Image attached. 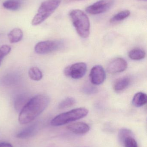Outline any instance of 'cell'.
<instances>
[{"mask_svg":"<svg viewBox=\"0 0 147 147\" xmlns=\"http://www.w3.org/2000/svg\"><path fill=\"white\" fill-rule=\"evenodd\" d=\"M50 102V98L46 94H38L31 98L20 111L19 122L25 124L33 121L47 108Z\"/></svg>","mask_w":147,"mask_h":147,"instance_id":"6da1fadb","label":"cell"},{"mask_svg":"<svg viewBox=\"0 0 147 147\" xmlns=\"http://www.w3.org/2000/svg\"><path fill=\"white\" fill-rule=\"evenodd\" d=\"M70 18L78 34L83 38H86L90 33V23L87 15L80 9L71 10Z\"/></svg>","mask_w":147,"mask_h":147,"instance_id":"7a4b0ae2","label":"cell"},{"mask_svg":"<svg viewBox=\"0 0 147 147\" xmlns=\"http://www.w3.org/2000/svg\"><path fill=\"white\" fill-rule=\"evenodd\" d=\"M61 0H47L41 4L32 21V25L38 26L47 19L58 7Z\"/></svg>","mask_w":147,"mask_h":147,"instance_id":"3957f363","label":"cell"},{"mask_svg":"<svg viewBox=\"0 0 147 147\" xmlns=\"http://www.w3.org/2000/svg\"><path fill=\"white\" fill-rule=\"evenodd\" d=\"M89 111L84 108L73 109L70 111L58 115L52 120L51 124L54 127L62 126L79 120L87 115Z\"/></svg>","mask_w":147,"mask_h":147,"instance_id":"277c9868","label":"cell"},{"mask_svg":"<svg viewBox=\"0 0 147 147\" xmlns=\"http://www.w3.org/2000/svg\"><path fill=\"white\" fill-rule=\"evenodd\" d=\"M63 43L60 40H45L37 43L35 47V51L37 54H48L58 51L63 47Z\"/></svg>","mask_w":147,"mask_h":147,"instance_id":"5b68a950","label":"cell"},{"mask_svg":"<svg viewBox=\"0 0 147 147\" xmlns=\"http://www.w3.org/2000/svg\"><path fill=\"white\" fill-rule=\"evenodd\" d=\"M87 65L84 63H78L66 67L64 70L65 75L74 79L83 78L87 72Z\"/></svg>","mask_w":147,"mask_h":147,"instance_id":"8992f818","label":"cell"},{"mask_svg":"<svg viewBox=\"0 0 147 147\" xmlns=\"http://www.w3.org/2000/svg\"><path fill=\"white\" fill-rule=\"evenodd\" d=\"M114 3V0H99L88 6L85 11L91 15H98L105 13L110 9Z\"/></svg>","mask_w":147,"mask_h":147,"instance_id":"52a82bcc","label":"cell"},{"mask_svg":"<svg viewBox=\"0 0 147 147\" xmlns=\"http://www.w3.org/2000/svg\"><path fill=\"white\" fill-rule=\"evenodd\" d=\"M127 61L122 58L114 59L108 64L107 70L111 74L121 73L126 70L127 68Z\"/></svg>","mask_w":147,"mask_h":147,"instance_id":"ba28073f","label":"cell"},{"mask_svg":"<svg viewBox=\"0 0 147 147\" xmlns=\"http://www.w3.org/2000/svg\"><path fill=\"white\" fill-rule=\"evenodd\" d=\"M89 77L91 84L98 85L104 82L106 78V74L102 66L96 65L91 69Z\"/></svg>","mask_w":147,"mask_h":147,"instance_id":"9c48e42d","label":"cell"},{"mask_svg":"<svg viewBox=\"0 0 147 147\" xmlns=\"http://www.w3.org/2000/svg\"><path fill=\"white\" fill-rule=\"evenodd\" d=\"M67 129L76 134L83 135L88 133L90 130V127L85 123H75L69 124L67 127Z\"/></svg>","mask_w":147,"mask_h":147,"instance_id":"30bf717a","label":"cell"},{"mask_svg":"<svg viewBox=\"0 0 147 147\" xmlns=\"http://www.w3.org/2000/svg\"><path fill=\"white\" fill-rule=\"evenodd\" d=\"M131 80L129 77L119 78L116 80L114 85V90L116 92L123 90L130 84Z\"/></svg>","mask_w":147,"mask_h":147,"instance_id":"8fae6325","label":"cell"},{"mask_svg":"<svg viewBox=\"0 0 147 147\" xmlns=\"http://www.w3.org/2000/svg\"><path fill=\"white\" fill-rule=\"evenodd\" d=\"M23 33L22 30L19 28H14L10 31L8 34V38L9 42L14 44L18 43L23 38Z\"/></svg>","mask_w":147,"mask_h":147,"instance_id":"7c38bea8","label":"cell"},{"mask_svg":"<svg viewBox=\"0 0 147 147\" xmlns=\"http://www.w3.org/2000/svg\"><path fill=\"white\" fill-rule=\"evenodd\" d=\"M37 127L36 124L31 125L18 133L16 135V137L21 139L29 138L35 134L37 131Z\"/></svg>","mask_w":147,"mask_h":147,"instance_id":"4fadbf2b","label":"cell"},{"mask_svg":"<svg viewBox=\"0 0 147 147\" xmlns=\"http://www.w3.org/2000/svg\"><path fill=\"white\" fill-rule=\"evenodd\" d=\"M22 4V0H6L3 3V6L8 10L16 11L20 9Z\"/></svg>","mask_w":147,"mask_h":147,"instance_id":"5bb4252c","label":"cell"},{"mask_svg":"<svg viewBox=\"0 0 147 147\" xmlns=\"http://www.w3.org/2000/svg\"><path fill=\"white\" fill-rule=\"evenodd\" d=\"M147 96L146 93L139 92L134 96L132 100L133 105L136 107H140L146 104Z\"/></svg>","mask_w":147,"mask_h":147,"instance_id":"9a60e30c","label":"cell"},{"mask_svg":"<svg viewBox=\"0 0 147 147\" xmlns=\"http://www.w3.org/2000/svg\"><path fill=\"white\" fill-rule=\"evenodd\" d=\"M25 95L18 96L14 102V108L16 111L20 112L26 104L30 98Z\"/></svg>","mask_w":147,"mask_h":147,"instance_id":"2e32d148","label":"cell"},{"mask_svg":"<svg viewBox=\"0 0 147 147\" xmlns=\"http://www.w3.org/2000/svg\"><path fill=\"white\" fill-rule=\"evenodd\" d=\"M145 51L140 48H136L131 50L129 53V58L133 60H140L143 59L146 57Z\"/></svg>","mask_w":147,"mask_h":147,"instance_id":"e0dca14e","label":"cell"},{"mask_svg":"<svg viewBox=\"0 0 147 147\" xmlns=\"http://www.w3.org/2000/svg\"><path fill=\"white\" fill-rule=\"evenodd\" d=\"M28 76L32 80L39 81L42 78L43 74L39 68L33 67L30 68L28 71Z\"/></svg>","mask_w":147,"mask_h":147,"instance_id":"ac0fdd59","label":"cell"},{"mask_svg":"<svg viewBox=\"0 0 147 147\" xmlns=\"http://www.w3.org/2000/svg\"><path fill=\"white\" fill-rule=\"evenodd\" d=\"M130 12L128 10H123L117 13L111 18L110 20L111 23H115L121 21L129 16Z\"/></svg>","mask_w":147,"mask_h":147,"instance_id":"d6986e66","label":"cell"},{"mask_svg":"<svg viewBox=\"0 0 147 147\" xmlns=\"http://www.w3.org/2000/svg\"><path fill=\"white\" fill-rule=\"evenodd\" d=\"M76 102L75 98L72 97H67L60 102L58 108L60 109H67L74 105Z\"/></svg>","mask_w":147,"mask_h":147,"instance_id":"ffe728a7","label":"cell"},{"mask_svg":"<svg viewBox=\"0 0 147 147\" xmlns=\"http://www.w3.org/2000/svg\"><path fill=\"white\" fill-rule=\"evenodd\" d=\"M125 147H138V144L133 136H128L123 142Z\"/></svg>","mask_w":147,"mask_h":147,"instance_id":"44dd1931","label":"cell"},{"mask_svg":"<svg viewBox=\"0 0 147 147\" xmlns=\"http://www.w3.org/2000/svg\"><path fill=\"white\" fill-rule=\"evenodd\" d=\"M11 51V47L7 45H3L0 47V65L4 57L9 54Z\"/></svg>","mask_w":147,"mask_h":147,"instance_id":"7402d4cb","label":"cell"},{"mask_svg":"<svg viewBox=\"0 0 147 147\" xmlns=\"http://www.w3.org/2000/svg\"><path fill=\"white\" fill-rule=\"evenodd\" d=\"M133 133L129 129H123L120 130L119 133V139L121 143H122L124 140L128 136H133Z\"/></svg>","mask_w":147,"mask_h":147,"instance_id":"603a6c76","label":"cell"},{"mask_svg":"<svg viewBox=\"0 0 147 147\" xmlns=\"http://www.w3.org/2000/svg\"><path fill=\"white\" fill-rule=\"evenodd\" d=\"M83 91L85 94H92L96 93L98 91L97 89L90 84H86L83 88Z\"/></svg>","mask_w":147,"mask_h":147,"instance_id":"cb8c5ba5","label":"cell"},{"mask_svg":"<svg viewBox=\"0 0 147 147\" xmlns=\"http://www.w3.org/2000/svg\"><path fill=\"white\" fill-rule=\"evenodd\" d=\"M0 147H13V146L8 143L1 142L0 143Z\"/></svg>","mask_w":147,"mask_h":147,"instance_id":"d4e9b609","label":"cell"},{"mask_svg":"<svg viewBox=\"0 0 147 147\" xmlns=\"http://www.w3.org/2000/svg\"><path fill=\"white\" fill-rule=\"evenodd\" d=\"M83 1V0H65V2L66 3L73 2L78 1Z\"/></svg>","mask_w":147,"mask_h":147,"instance_id":"484cf974","label":"cell"},{"mask_svg":"<svg viewBox=\"0 0 147 147\" xmlns=\"http://www.w3.org/2000/svg\"><path fill=\"white\" fill-rule=\"evenodd\" d=\"M139 1H146L147 0H139Z\"/></svg>","mask_w":147,"mask_h":147,"instance_id":"4316f807","label":"cell"}]
</instances>
